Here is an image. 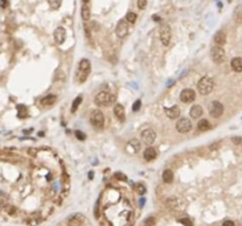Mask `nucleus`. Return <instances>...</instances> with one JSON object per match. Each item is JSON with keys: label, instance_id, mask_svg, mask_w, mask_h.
Returning a JSON list of instances; mask_svg holds the SVG:
<instances>
[{"label": "nucleus", "instance_id": "39", "mask_svg": "<svg viewBox=\"0 0 242 226\" xmlns=\"http://www.w3.org/2000/svg\"><path fill=\"white\" fill-rule=\"evenodd\" d=\"M83 1H84V4H85V5H88V4H89V1H90V0H83Z\"/></svg>", "mask_w": 242, "mask_h": 226}, {"label": "nucleus", "instance_id": "28", "mask_svg": "<svg viewBox=\"0 0 242 226\" xmlns=\"http://www.w3.org/2000/svg\"><path fill=\"white\" fill-rule=\"evenodd\" d=\"M136 19H137V15H136V13H133V12H128V13H127L125 20H127L128 23H130V24H133V23L136 21Z\"/></svg>", "mask_w": 242, "mask_h": 226}, {"label": "nucleus", "instance_id": "13", "mask_svg": "<svg viewBox=\"0 0 242 226\" xmlns=\"http://www.w3.org/2000/svg\"><path fill=\"white\" fill-rule=\"evenodd\" d=\"M125 150L129 154H137L141 150V143L138 139H131V140L127 144Z\"/></svg>", "mask_w": 242, "mask_h": 226}, {"label": "nucleus", "instance_id": "5", "mask_svg": "<svg viewBox=\"0 0 242 226\" xmlns=\"http://www.w3.org/2000/svg\"><path fill=\"white\" fill-rule=\"evenodd\" d=\"M210 57L215 64H222L226 59V52L221 46H214L210 51Z\"/></svg>", "mask_w": 242, "mask_h": 226}, {"label": "nucleus", "instance_id": "18", "mask_svg": "<svg viewBox=\"0 0 242 226\" xmlns=\"http://www.w3.org/2000/svg\"><path fill=\"white\" fill-rule=\"evenodd\" d=\"M227 41V36L223 31H217L214 36V43L216 44V46H223Z\"/></svg>", "mask_w": 242, "mask_h": 226}, {"label": "nucleus", "instance_id": "32", "mask_svg": "<svg viewBox=\"0 0 242 226\" xmlns=\"http://www.w3.org/2000/svg\"><path fill=\"white\" fill-rule=\"evenodd\" d=\"M115 178L118 179V180H123V181H125V180L128 179L127 176L124 174V173H122V172H116V173H115Z\"/></svg>", "mask_w": 242, "mask_h": 226}, {"label": "nucleus", "instance_id": "36", "mask_svg": "<svg viewBox=\"0 0 242 226\" xmlns=\"http://www.w3.org/2000/svg\"><path fill=\"white\" fill-rule=\"evenodd\" d=\"M8 6V0H0V7L6 8Z\"/></svg>", "mask_w": 242, "mask_h": 226}, {"label": "nucleus", "instance_id": "37", "mask_svg": "<svg viewBox=\"0 0 242 226\" xmlns=\"http://www.w3.org/2000/svg\"><path fill=\"white\" fill-rule=\"evenodd\" d=\"M76 135H77V138L79 139V140H83V139H85V135L80 131H76Z\"/></svg>", "mask_w": 242, "mask_h": 226}, {"label": "nucleus", "instance_id": "6", "mask_svg": "<svg viewBox=\"0 0 242 226\" xmlns=\"http://www.w3.org/2000/svg\"><path fill=\"white\" fill-rule=\"evenodd\" d=\"M129 33V23L125 19H120L116 26V36L118 38H125Z\"/></svg>", "mask_w": 242, "mask_h": 226}, {"label": "nucleus", "instance_id": "14", "mask_svg": "<svg viewBox=\"0 0 242 226\" xmlns=\"http://www.w3.org/2000/svg\"><path fill=\"white\" fill-rule=\"evenodd\" d=\"M65 38H66V31H65V28L62 27V26L57 27L56 31H55V33H53V39H55L56 44L62 45L65 41Z\"/></svg>", "mask_w": 242, "mask_h": 226}, {"label": "nucleus", "instance_id": "27", "mask_svg": "<svg viewBox=\"0 0 242 226\" xmlns=\"http://www.w3.org/2000/svg\"><path fill=\"white\" fill-rule=\"evenodd\" d=\"M47 3L52 10H58L62 5V0H47Z\"/></svg>", "mask_w": 242, "mask_h": 226}, {"label": "nucleus", "instance_id": "4", "mask_svg": "<svg viewBox=\"0 0 242 226\" xmlns=\"http://www.w3.org/2000/svg\"><path fill=\"white\" fill-rule=\"evenodd\" d=\"M90 123L96 130H102L104 127V114L100 110H93L90 115Z\"/></svg>", "mask_w": 242, "mask_h": 226}, {"label": "nucleus", "instance_id": "15", "mask_svg": "<svg viewBox=\"0 0 242 226\" xmlns=\"http://www.w3.org/2000/svg\"><path fill=\"white\" fill-rule=\"evenodd\" d=\"M84 220H85V218L83 214H80V213L72 214L67 219V226H82Z\"/></svg>", "mask_w": 242, "mask_h": 226}, {"label": "nucleus", "instance_id": "34", "mask_svg": "<svg viewBox=\"0 0 242 226\" xmlns=\"http://www.w3.org/2000/svg\"><path fill=\"white\" fill-rule=\"evenodd\" d=\"M178 221H180L181 224H183L184 226H193V223L190 221L188 218H182V219H180Z\"/></svg>", "mask_w": 242, "mask_h": 226}, {"label": "nucleus", "instance_id": "3", "mask_svg": "<svg viewBox=\"0 0 242 226\" xmlns=\"http://www.w3.org/2000/svg\"><path fill=\"white\" fill-rule=\"evenodd\" d=\"M113 101H115V97L106 91H100L95 97V102L98 106H109Z\"/></svg>", "mask_w": 242, "mask_h": 226}, {"label": "nucleus", "instance_id": "31", "mask_svg": "<svg viewBox=\"0 0 242 226\" xmlns=\"http://www.w3.org/2000/svg\"><path fill=\"white\" fill-rule=\"evenodd\" d=\"M40 220H41V219H40L39 217H37V216H36V217H34V216H32V217L30 218L28 223H30V225H31V226H34V225L39 224V223H40Z\"/></svg>", "mask_w": 242, "mask_h": 226}, {"label": "nucleus", "instance_id": "35", "mask_svg": "<svg viewBox=\"0 0 242 226\" xmlns=\"http://www.w3.org/2000/svg\"><path fill=\"white\" fill-rule=\"evenodd\" d=\"M140 109H141V100H136L135 104H133V106H132V111L133 112H137Z\"/></svg>", "mask_w": 242, "mask_h": 226}, {"label": "nucleus", "instance_id": "24", "mask_svg": "<svg viewBox=\"0 0 242 226\" xmlns=\"http://www.w3.org/2000/svg\"><path fill=\"white\" fill-rule=\"evenodd\" d=\"M162 179L164 183L170 184L172 180H174V173H172L171 170H164L162 173Z\"/></svg>", "mask_w": 242, "mask_h": 226}, {"label": "nucleus", "instance_id": "25", "mask_svg": "<svg viewBox=\"0 0 242 226\" xmlns=\"http://www.w3.org/2000/svg\"><path fill=\"white\" fill-rule=\"evenodd\" d=\"M90 16H91V12H90V8L88 5H84L82 7V18L84 20H89L90 19Z\"/></svg>", "mask_w": 242, "mask_h": 226}, {"label": "nucleus", "instance_id": "9", "mask_svg": "<svg viewBox=\"0 0 242 226\" xmlns=\"http://www.w3.org/2000/svg\"><path fill=\"white\" fill-rule=\"evenodd\" d=\"M192 127H193L192 123H190V120L187 119V118H181V119L177 121V123H176V130H177L180 133H182V134L190 132Z\"/></svg>", "mask_w": 242, "mask_h": 226}, {"label": "nucleus", "instance_id": "1", "mask_svg": "<svg viewBox=\"0 0 242 226\" xmlns=\"http://www.w3.org/2000/svg\"><path fill=\"white\" fill-rule=\"evenodd\" d=\"M91 72V63L88 59H82L79 61L78 65V69H77V74H76V79L79 84H83L86 79H88L89 74Z\"/></svg>", "mask_w": 242, "mask_h": 226}, {"label": "nucleus", "instance_id": "26", "mask_svg": "<svg viewBox=\"0 0 242 226\" xmlns=\"http://www.w3.org/2000/svg\"><path fill=\"white\" fill-rule=\"evenodd\" d=\"M82 101H83V97H82V95H78V97L73 100L72 106H71V112H72V113H75V112L78 110V107H79V105L82 104Z\"/></svg>", "mask_w": 242, "mask_h": 226}, {"label": "nucleus", "instance_id": "17", "mask_svg": "<svg viewBox=\"0 0 242 226\" xmlns=\"http://www.w3.org/2000/svg\"><path fill=\"white\" fill-rule=\"evenodd\" d=\"M165 114L169 119H177L181 114V110L177 105H174V106H171L169 109H165Z\"/></svg>", "mask_w": 242, "mask_h": 226}, {"label": "nucleus", "instance_id": "20", "mask_svg": "<svg viewBox=\"0 0 242 226\" xmlns=\"http://www.w3.org/2000/svg\"><path fill=\"white\" fill-rule=\"evenodd\" d=\"M56 100H57V97L55 94H47L40 100V104L43 106H51L56 102Z\"/></svg>", "mask_w": 242, "mask_h": 226}, {"label": "nucleus", "instance_id": "21", "mask_svg": "<svg viewBox=\"0 0 242 226\" xmlns=\"http://www.w3.org/2000/svg\"><path fill=\"white\" fill-rule=\"evenodd\" d=\"M189 114H190V117H192L193 119H198L203 114V109L200 105H194L192 109H190Z\"/></svg>", "mask_w": 242, "mask_h": 226}, {"label": "nucleus", "instance_id": "30", "mask_svg": "<svg viewBox=\"0 0 242 226\" xmlns=\"http://www.w3.org/2000/svg\"><path fill=\"white\" fill-rule=\"evenodd\" d=\"M155 224H156V220L153 217H148L144 220V226H155Z\"/></svg>", "mask_w": 242, "mask_h": 226}, {"label": "nucleus", "instance_id": "12", "mask_svg": "<svg viewBox=\"0 0 242 226\" xmlns=\"http://www.w3.org/2000/svg\"><path fill=\"white\" fill-rule=\"evenodd\" d=\"M195 97H196L195 91L192 90V89H184V90L181 92V94H180V99H181V101L184 102V104L193 102V101L195 100Z\"/></svg>", "mask_w": 242, "mask_h": 226}, {"label": "nucleus", "instance_id": "8", "mask_svg": "<svg viewBox=\"0 0 242 226\" xmlns=\"http://www.w3.org/2000/svg\"><path fill=\"white\" fill-rule=\"evenodd\" d=\"M160 39L164 46H168L170 44L171 39V30L168 24H163L160 28Z\"/></svg>", "mask_w": 242, "mask_h": 226}, {"label": "nucleus", "instance_id": "2", "mask_svg": "<svg viewBox=\"0 0 242 226\" xmlns=\"http://www.w3.org/2000/svg\"><path fill=\"white\" fill-rule=\"evenodd\" d=\"M214 86H215V82H214L213 78H210V77H203L197 82V90H198L200 94H202V95H208L209 93L213 92Z\"/></svg>", "mask_w": 242, "mask_h": 226}, {"label": "nucleus", "instance_id": "38", "mask_svg": "<svg viewBox=\"0 0 242 226\" xmlns=\"http://www.w3.org/2000/svg\"><path fill=\"white\" fill-rule=\"evenodd\" d=\"M222 226H235V224H234V221H232V220H226V221L222 224Z\"/></svg>", "mask_w": 242, "mask_h": 226}, {"label": "nucleus", "instance_id": "33", "mask_svg": "<svg viewBox=\"0 0 242 226\" xmlns=\"http://www.w3.org/2000/svg\"><path fill=\"white\" fill-rule=\"evenodd\" d=\"M137 7L140 10H144L147 7V0H137Z\"/></svg>", "mask_w": 242, "mask_h": 226}, {"label": "nucleus", "instance_id": "16", "mask_svg": "<svg viewBox=\"0 0 242 226\" xmlns=\"http://www.w3.org/2000/svg\"><path fill=\"white\" fill-rule=\"evenodd\" d=\"M113 114H115V117L119 121H124L125 120V110H124V106L120 105V104H116L115 107H113Z\"/></svg>", "mask_w": 242, "mask_h": 226}, {"label": "nucleus", "instance_id": "22", "mask_svg": "<svg viewBox=\"0 0 242 226\" xmlns=\"http://www.w3.org/2000/svg\"><path fill=\"white\" fill-rule=\"evenodd\" d=\"M230 66H232V68L234 69L235 72H237V73L242 72V58H240V57L234 58L232 60V63H230Z\"/></svg>", "mask_w": 242, "mask_h": 226}, {"label": "nucleus", "instance_id": "10", "mask_svg": "<svg viewBox=\"0 0 242 226\" xmlns=\"http://www.w3.org/2000/svg\"><path fill=\"white\" fill-rule=\"evenodd\" d=\"M224 107L220 101H213L209 106V113L213 118H220L223 114Z\"/></svg>", "mask_w": 242, "mask_h": 226}, {"label": "nucleus", "instance_id": "11", "mask_svg": "<svg viewBox=\"0 0 242 226\" xmlns=\"http://www.w3.org/2000/svg\"><path fill=\"white\" fill-rule=\"evenodd\" d=\"M156 140V132L152 128H147L142 132V142L147 145L153 144V142Z\"/></svg>", "mask_w": 242, "mask_h": 226}, {"label": "nucleus", "instance_id": "19", "mask_svg": "<svg viewBox=\"0 0 242 226\" xmlns=\"http://www.w3.org/2000/svg\"><path fill=\"white\" fill-rule=\"evenodd\" d=\"M143 157H144V159L145 160H148V161H150V160H153V159H156V157H157V151L155 150L153 147H147L145 150H144V152H143Z\"/></svg>", "mask_w": 242, "mask_h": 226}, {"label": "nucleus", "instance_id": "23", "mask_svg": "<svg viewBox=\"0 0 242 226\" xmlns=\"http://www.w3.org/2000/svg\"><path fill=\"white\" fill-rule=\"evenodd\" d=\"M210 123L207 119H202L200 120L198 123H197V130L201 131V132H205V131H208L210 128Z\"/></svg>", "mask_w": 242, "mask_h": 226}, {"label": "nucleus", "instance_id": "29", "mask_svg": "<svg viewBox=\"0 0 242 226\" xmlns=\"http://www.w3.org/2000/svg\"><path fill=\"white\" fill-rule=\"evenodd\" d=\"M136 191H137V193H140V194H144L147 192V188L143 184H137L136 185Z\"/></svg>", "mask_w": 242, "mask_h": 226}, {"label": "nucleus", "instance_id": "7", "mask_svg": "<svg viewBox=\"0 0 242 226\" xmlns=\"http://www.w3.org/2000/svg\"><path fill=\"white\" fill-rule=\"evenodd\" d=\"M165 206L168 208H170V210H177V211H181L184 208L185 204L182 199L180 198H176V197H171L169 199L165 200Z\"/></svg>", "mask_w": 242, "mask_h": 226}]
</instances>
